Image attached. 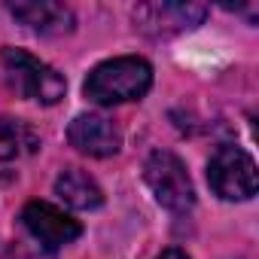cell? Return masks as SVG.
<instances>
[{
  "label": "cell",
  "mask_w": 259,
  "mask_h": 259,
  "mask_svg": "<svg viewBox=\"0 0 259 259\" xmlns=\"http://www.w3.org/2000/svg\"><path fill=\"white\" fill-rule=\"evenodd\" d=\"M153 85V67L150 61L138 55H122L98 64L85 79V98L104 107L125 104V101H141Z\"/></svg>",
  "instance_id": "cell-1"
},
{
  "label": "cell",
  "mask_w": 259,
  "mask_h": 259,
  "mask_svg": "<svg viewBox=\"0 0 259 259\" xmlns=\"http://www.w3.org/2000/svg\"><path fill=\"white\" fill-rule=\"evenodd\" d=\"M0 79L7 82L10 92H16L19 98H28V101L58 104L64 98V76L25 49L0 52Z\"/></svg>",
  "instance_id": "cell-2"
},
{
  "label": "cell",
  "mask_w": 259,
  "mask_h": 259,
  "mask_svg": "<svg viewBox=\"0 0 259 259\" xmlns=\"http://www.w3.org/2000/svg\"><path fill=\"white\" fill-rule=\"evenodd\" d=\"M144 177H147V186L153 189V195L162 207H168L171 213L192 210L195 189H192V180L186 174V165L174 153L156 150L144 165Z\"/></svg>",
  "instance_id": "cell-3"
},
{
  "label": "cell",
  "mask_w": 259,
  "mask_h": 259,
  "mask_svg": "<svg viewBox=\"0 0 259 259\" xmlns=\"http://www.w3.org/2000/svg\"><path fill=\"white\" fill-rule=\"evenodd\" d=\"M207 183L226 201H247L256 195V162L241 147H220L207 162Z\"/></svg>",
  "instance_id": "cell-4"
},
{
  "label": "cell",
  "mask_w": 259,
  "mask_h": 259,
  "mask_svg": "<svg viewBox=\"0 0 259 259\" xmlns=\"http://www.w3.org/2000/svg\"><path fill=\"white\" fill-rule=\"evenodd\" d=\"M22 226L46 253H58L61 247H67L82 235V226L49 201H28L22 210Z\"/></svg>",
  "instance_id": "cell-5"
},
{
  "label": "cell",
  "mask_w": 259,
  "mask_h": 259,
  "mask_svg": "<svg viewBox=\"0 0 259 259\" xmlns=\"http://www.w3.org/2000/svg\"><path fill=\"white\" fill-rule=\"evenodd\" d=\"M67 141H70V147H76L79 153H85L92 159H107V156L119 153V147H122L119 128L113 125V119H107L101 113L76 116L67 128Z\"/></svg>",
  "instance_id": "cell-6"
},
{
  "label": "cell",
  "mask_w": 259,
  "mask_h": 259,
  "mask_svg": "<svg viewBox=\"0 0 259 259\" xmlns=\"http://www.w3.org/2000/svg\"><path fill=\"white\" fill-rule=\"evenodd\" d=\"M207 7L201 4H144L135 10V22L147 34H177L201 25Z\"/></svg>",
  "instance_id": "cell-7"
},
{
  "label": "cell",
  "mask_w": 259,
  "mask_h": 259,
  "mask_svg": "<svg viewBox=\"0 0 259 259\" xmlns=\"http://www.w3.org/2000/svg\"><path fill=\"white\" fill-rule=\"evenodd\" d=\"M22 25H28L31 31L43 34V37H61L70 34L76 25V16L70 7L55 4V0H25V4H10L7 7Z\"/></svg>",
  "instance_id": "cell-8"
},
{
  "label": "cell",
  "mask_w": 259,
  "mask_h": 259,
  "mask_svg": "<svg viewBox=\"0 0 259 259\" xmlns=\"http://www.w3.org/2000/svg\"><path fill=\"white\" fill-rule=\"evenodd\" d=\"M55 195L67 207H76V210H92V207H101V201H104L101 186L79 168H70L55 180Z\"/></svg>",
  "instance_id": "cell-9"
},
{
  "label": "cell",
  "mask_w": 259,
  "mask_h": 259,
  "mask_svg": "<svg viewBox=\"0 0 259 259\" xmlns=\"http://www.w3.org/2000/svg\"><path fill=\"white\" fill-rule=\"evenodd\" d=\"M37 150V135L19 119L0 116V162H13Z\"/></svg>",
  "instance_id": "cell-10"
},
{
  "label": "cell",
  "mask_w": 259,
  "mask_h": 259,
  "mask_svg": "<svg viewBox=\"0 0 259 259\" xmlns=\"http://www.w3.org/2000/svg\"><path fill=\"white\" fill-rule=\"evenodd\" d=\"M159 259H189V256H186L183 250H177V247H171V250H165V253H162Z\"/></svg>",
  "instance_id": "cell-11"
}]
</instances>
